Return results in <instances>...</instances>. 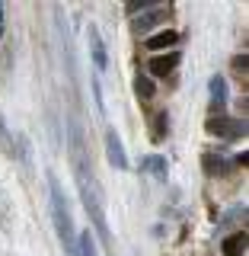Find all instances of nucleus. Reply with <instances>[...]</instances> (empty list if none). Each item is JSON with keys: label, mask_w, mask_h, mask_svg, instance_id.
<instances>
[{"label": "nucleus", "mask_w": 249, "mask_h": 256, "mask_svg": "<svg viewBox=\"0 0 249 256\" xmlns=\"http://www.w3.org/2000/svg\"><path fill=\"white\" fill-rule=\"evenodd\" d=\"M166 132H170V118H166V112H160V116H157V132L154 134H157V138H163Z\"/></svg>", "instance_id": "4468645a"}, {"label": "nucleus", "mask_w": 249, "mask_h": 256, "mask_svg": "<svg viewBox=\"0 0 249 256\" xmlns=\"http://www.w3.org/2000/svg\"><path fill=\"white\" fill-rule=\"evenodd\" d=\"M86 38H90V52H93V64L99 70H106L109 68V58H106V45H102V38H99V29L90 26V32H86Z\"/></svg>", "instance_id": "39448f33"}, {"label": "nucleus", "mask_w": 249, "mask_h": 256, "mask_svg": "<svg viewBox=\"0 0 249 256\" xmlns=\"http://www.w3.org/2000/svg\"><path fill=\"white\" fill-rule=\"evenodd\" d=\"M134 90H138V96L150 100V96L157 93V86H154V80H150V77H138V80H134Z\"/></svg>", "instance_id": "f8f14e48"}, {"label": "nucleus", "mask_w": 249, "mask_h": 256, "mask_svg": "<svg viewBox=\"0 0 249 256\" xmlns=\"http://www.w3.org/2000/svg\"><path fill=\"white\" fill-rule=\"evenodd\" d=\"M163 10H154V13H144V16H138V20H134V29H138V32H150V29H154L157 26V22H163Z\"/></svg>", "instance_id": "9d476101"}, {"label": "nucleus", "mask_w": 249, "mask_h": 256, "mask_svg": "<svg viewBox=\"0 0 249 256\" xmlns=\"http://www.w3.org/2000/svg\"><path fill=\"white\" fill-rule=\"evenodd\" d=\"M0 32H3V6H0Z\"/></svg>", "instance_id": "dca6fc26"}, {"label": "nucleus", "mask_w": 249, "mask_h": 256, "mask_svg": "<svg viewBox=\"0 0 249 256\" xmlns=\"http://www.w3.org/2000/svg\"><path fill=\"white\" fill-rule=\"evenodd\" d=\"M144 170H154L160 180H166V164H163V157H147V160H144Z\"/></svg>", "instance_id": "ddd939ff"}, {"label": "nucleus", "mask_w": 249, "mask_h": 256, "mask_svg": "<svg viewBox=\"0 0 249 256\" xmlns=\"http://www.w3.org/2000/svg\"><path fill=\"white\" fill-rule=\"evenodd\" d=\"M70 154H74V170H77V186H80V198H83V208L86 214L93 218L96 230H99L102 244L112 250V237H109V221H106V212H102V192L96 186V176H93V166L86 164L83 157V138H80V128L77 122H70Z\"/></svg>", "instance_id": "f257e3e1"}, {"label": "nucleus", "mask_w": 249, "mask_h": 256, "mask_svg": "<svg viewBox=\"0 0 249 256\" xmlns=\"http://www.w3.org/2000/svg\"><path fill=\"white\" fill-rule=\"evenodd\" d=\"M211 102L218 112H224V106H227V84H224V77H211Z\"/></svg>", "instance_id": "6e6552de"}, {"label": "nucleus", "mask_w": 249, "mask_h": 256, "mask_svg": "<svg viewBox=\"0 0 249 256\" xmlns=\"http://www.w3.org/2000/svg\"><path fill=\"white\" fill-rule=\"evenodd\" d=\"M224 256H243V250H246V234L240 230V234H234V237H227L224 240Z\"/></svg>", "instance_id": "1a4fd4ad"}, {"label": "nucleus", "mask_w": 249, "mask_h": 256, "mask_svg": "<svg viewBox=\"0 0 249 256\" xmlns=\"http://www.w3.org/2000/svg\"><path fill=\"white\" fill-rule=\"evenodd\" d=\"M77 253L80 256H96V244H93V234H90V230H83V234L77 237Z\"/></svg>", "instance_id": "9b49d317"}, {"label": "nucleus", "mask_w": 249, "mask_h": 256, "mask_svg": "<svg viewBox=\"0 0 249 256\" xmlns=\"http://www.w3.org/2000/svg\"><path fill=\"white\" fill-rule=\"evenodd\" d=\"M176 42H179V32H176V29H163V32H157V36L147 38V48H150V52H160V48H173Z\"/></svg>", "instance_id": "0eeeda50"}, {"label": "nucleus", "mask_w": 249, "mask_h": 256, "mask_svg": "<svg viewBox=\"0 0 249 256\" xmlns=\"http://www.w3.org/2000/svg\"><path fill=\"white\" fill-rule=\"evenodd\" d=\"M106 157L115 170H128V157H125V148H122V141H118L115 128H106Z\"/></svg>", "instance_id": "20e7f679"}, {"label": "nucleus", "mask_w": 249, "mask_h": 256, "mask_svg": "<svg viewBox=\"0 0 249 256\" xmlns=\"http://www.w3.org/2000/svg\"><path fill=\"white\" fill-rule=\"evenodd\" d=\"M208 132L218 134V138H240V134H246V118L214 116V118H208Z\"/></svg>", "instance_id": "7ed1b4c3"}, {"label": "nucleus", "mask_w": 249, "mask_h": 256, "mask_svg": "<svg viewBox=\"0 0 249 256\" xmlns=\"http://www.w3.org/2000/svg\"><path fill=\"white\" fill-rule=\"evenodd\" d=\"M147 6H150V0H131V4H128V13H138V10H147Z\"/></svg>", "instance_id": "2eb2a0df"}, {"label": "nucleus", "mask_w": 249, "mask_h": 256, "mask_svg": "<svg viewBox=\"0 0 249 256\" xmlns=\"http://www.w3.org/2000/svg\"><path fill=\"white\" fill-rule=\"evenodd\" d=\"M179 64V52H170V54H157L154 61H150V74L154 77H166L170 70Z\"/></svg>", "instance_id": "423d86ee"}, {"label": "nucleus", "mask_w": 249, "mask_h": 256, "mask_svg": "<svg viewBox=\"0 0 249 256\" xmlns=\"http://www.w3.org/2000/svg\"><path fill=\"white\" fill-rule=\"evenodd\" d=\"M51 214H54V228H58V237L64 244V253L67 256H80L77 253V234H74V221H70L67 212V198L58 186V180H51Z\"/></svg>", "instance_id": "f03ea898"}]
</instances>
